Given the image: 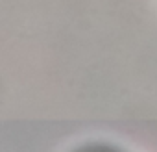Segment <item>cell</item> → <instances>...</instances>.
<instances>
[{
    "label": "cell",
    "mask_w": 157,
    "mask_h": 152,
    "mask_svg": "<svg viewBox=\"0 0 157 152\" xmlns=\"http://www.w3.org/2000/svg\"><path fill=\"white\" fill-rule=\"evenodd\" d=\"M82 152H117V150H111V148H105V146H94V148H85V150H82Z\"/></svg>",
    "instance_id": "1"
}]
</instances>
